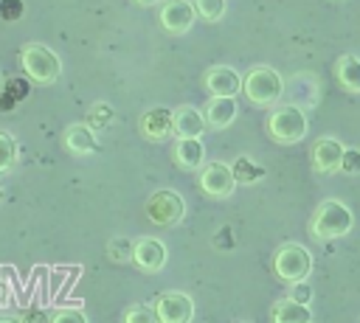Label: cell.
<instances>
[{
    "instance_id": "16",
    "label": "cell",
    "mask_w": 360,
    "mask_h": 323,
    "mask_svg": "<svg viewBox=\"0 0 360 323\" xmlns=\"http://www.w3.org/2000/svg\"><path fill=\"white\" fill-rule=\"evenodd\" d=\"M65 149L70 154H93L98 149V138L93 132V126L84 121V124H70L65 129Z\"/></svg>"
},
{
    "instance_id": "14",
    "label": "cell",
    "mask_w": 360,
    "mask_h": 323,
    "mask_svg": "<svg viewBox=\"0 0 360 323\" xmlns=\"http://www.w3.org/2000/svg\"><path fill=\"white\" fill-rule=\"evenodd\" d=\"M236 112H239V107H236V98L233 95H211L208 104H205V110H202L205 124L214 132L228 129L236 121Z\"/></svg>"
},
{
    "instance_id": "15",
    "label": "cell",
    "mask_w": 360,
    "mask_h": 323,
    "mask_svg": "<svg viewBox=\"0 0 360 323\" xmlns=\"http://www.w3.org/2000/svg\"><path fill=\"white\" fill-rule=\"evenodd\" d=\"M172 154H174V163L186 171H200L205 166V146L200 138H177Z\"/></svg>"
},
{
    "instance_id": "19",
    "label": "cell",
    "mask_w": 360,
    "mask_h": 323,
    "mask_svg": "<svg viewBox=\"0 0 360 323\" xmlns=\"http://www.w3.org/2000/svg\"><path fill=\"white\" fill-rule=\"evenodd\" d=\"M335 76L340 81L343 90L349 93H360V56L354 53H343L335 65Z\"/></svg>"
},
{
    "instance_id": "35",
    "label": "cell",
    "mask_w": 360,
    "mask_h": 323,
    "mask_svg": "<svg viewBox=\"0 0 360 323\" xmlns=\"http://www.w3.org/2000/svg\"><path fill=\"white\" fill-rule=\"evenodd\" d=\"M0 199H3V185H0Z\"/></svg>"
},
{
    "instance_id": "11",
    "label": "cell",
    "mask_w": 360,
    "mask_h": 323,
    "mask_svg": "<svg viewBox=\"0 0 360 323\" xmlns=\"http://www.w3.org/2000/svg\"><path fill=\"white\" fill-rule=\"evenodd\" d=\"M138 129L149 140H163V138L174 135V110H169V107H152V110H146L141 115V121H138Z\"/></svg>"
},
{
    "instance_id": "31",
    "label": "cell",
    "mask_w": 360,
    "mask_h": 323,
    "mask_svg": "<svg viewBox=\"0 0 360 323\" xmlns=\"http://www.w3.org/2000/svg\"><path fill=\"white\" fill-rule=\"evenodd\" d=\"M20 320H22V323H51L42 309H25V312L20 315Z\"/></svg>"
},
{
    "instance_id": "20",
    "label": "cell",
    "mask_w": 360,
    "mask_h": 323,
    "mask_svg": "<svg viewBox=\"0 0 360 323\" xmlns=\"http://www.w3.org/2000/svg\"><path fill=\"white\" fill-rule=\"evenodd\" d=\"M231 171H233L236 183H242V185H253V183H259L264 177V166L250 160V157H245V154L231 163Z\"/></svg>"
},
{
    "instance_id": "13",
    "label": "cell",
    "mask_w": 360,
    "mask_h": 323,
    "mask_svg": "<svg viewBox=\"0 0 360 323\" xmlns=\"http://www.w3.org/2000/svg\"><path fill=\"white\" fill-rule=\"evenodd\" d=\"M242 81H245V76H239L228 65H214L205 70V90L211 95H236V93H242Z\"/></svg>"
},
{
    "instance_id": "32",
    "label": "cell",
    "mask_w": 360,
    "mask_h": 323,
    "mask_svg": "<svg viewBox=\"0 0 360 323\" xmlns=\"http://www.w3.org/2000/svg\"><path fill=\"white\" fill-rule=\"evenodd\" d=\"M14 107H17V98L8 95L6 90H0V112H11Z\"/></svg>"
},
{
    "instance_id": "36",
    "label": "cell",
    "mask_w": 360,
    "mask_h": 323,
    "mask_svg": "<svg viewBox=\"0 0 360 323\" xmlns=\"http://www.w3.org/2000/svg\"><path fill=\"white\" fill-rule=\"evenodd\" d=\"M0 87H3V73H0Z\"/></svg>"
},
{
    "instance_id": "18",
    "label": "cell",
    "mask_w": 360,
    "mask_h": 323,
    "mask_svg": "<svg viewBox=\"0 0 360 323\" xmlns=\"http://www.w3.org/2000/svg\"><path fill=\"white\" fill-rule=\"evenodd\" d=\"M273 323H312V309L309 303H298L292 298H281L270 309Z\"/></svg>"
},
{
    "instance_id": "25",
    "label": "cell",
    "mask_w": 360,
    "mask_h": 323,
    "mask_svg": "<svg viewBox=\"0 0 360 323\" xmlns=\"http://www.w3.org/2000/svg\"><path fill=\"white\" fill-rule=\"evenodd\" d=\"M194 6H197V14L208 22H217L225 14V0H194Z\"/></svg>"
},
{
    "instance_id": "17",
    "label": "cell",
    "mask_w": 360,
    "mask_h": 323,
    "mask_svg": "<svg viewBox=\"0 0 360 323\" xmlns=\"http://www.w3.org/2000/svg\"><path fill=\"white\" fill-rule=\"evenodd\" d=\"M205 129H208L205 115L197 107L183 104V107L174 110V135L177 138H200Z\"/></svg>"
},
{
    "instance_id": "3",
    "label": "cell",
    "mask_w": 360,
    "mask_h": 323,
    "mask_svg": "<svg viewBox=\"0 0 360 323\" xmlns=\"http://www.w3.org/2000/svg\"><path fill=\"white\" fill-rule=\"evenodd\" d=\"M20 62H22L25 76L31 81H37V84H53L59 79V73H62L59 56L42 42H28L20 51Z\"/></svg>"
},
{
    "instance_id": "1",
    "label": "cell",
    "mask_w": 360,
    "mask_h": 323,
    "mask_svg": "<svg viewBox=\"0 0 360 323\" xmlns=\"http://www.w3.org/2000/svg\"><path fill=\"white\" fill-rule=\"evenodd\" d=\"M352 225H354V216L340 199H323L309 219V233L318 242H332V239L346 236Z\"/></svg>"
},
{
    "instance_id": "9",
    "label": "cell",
    "mask_w": 360,
    "mask_h": 323,
    "mask_svg": "<svg viewBox=\"0 0 360 323\" xmlns=\"http://www.w3.org/2000/svg\"><path fill=\"white\" fill-rule=\"evenodd\" d=\"M158 17L169 34H186L197 20V6L188 0H163Z\"/></svg>"
},
{
    "instance_id": "28",
    "label": "cell",
    "mask_w": 360,
    "mask_h": 323,
    "mask_svg": "<svg viewBox=\"0 0 360 323\" xmlns=\"http://www.w3.org/2000/svg\"><path fill=\"white\" fill-rule=\"evenodd\" d=\"M3 90L8 93V95H14L17 101H22L28 93H31V84L25 81V79H20V76H14V79H8V81H3Z\"/></svg>"
},
{
    "instance_id": "27",
    "label": "cell",
    "mask_w": 360,
    "mask_h": 323,
    "mask_svg": "<svg viewBox=\"0 0 360 323\" xmlns=\"http://www.w3.org/2000/svg\"><path fill=\"white\" fill-rule=\"evenodd\" d=\"M340 171H343V174H360V149H357V146H349V149L343 152Z\"/></svg>"
},
{
    "instance_id": "12",
    "label": "cell",
    "mask_w": 360,
    "mask_h": 323,
    "mask_svg": "<svg viewBox=\"0 0 360 323\" xmlns=\"http://www.w3.org/2000/svg\"><path fill=\"white\" fill-rule=\"evenodd\" d=\"M343 152L346 146L338 140V138H318L312 143V169L321 171V174H332V171H340V160H343Z\"/></svg>"
},
{
    "instance_id": "6",
    "label": "cell",
    "mask_w": 360,
    "mask_h": 323,
    "mask_svg": "<svg viewBox=\"0 0 360 323\" xmlns=\"http://www.w3.org/2000/svg\"><path fill=\"white\" fill-rule=\"evenodd\" d=\"M186 213V205H183V197L172 188H160L155 191L149 199H146V216L160 225V228H169V225H177Z\"/></svg>"
},
{
    "instance_id": "10",
    "label": "cell",
    "mask_w": 360,
    "mask_h": 323,
    "mask_svg": "<svg viewBox=\"0 0 360 323\" xmlns=\"http://www.w3.org/2000/svg\"><path fill=\"white\" fill-rule=\"evenodd\" d=\"M132 261L143 272H160L166 264V244L155 236H141V239H135Z\"/></svg>"
},
{
    "instance_id": "24",
    "label": "cell",
    "mask_w": 360,
    "mask_h": 323,
    "mask_svg": "<svg viewBox=\"0 0 360 323\" xmlns=\"http://www.w3.org/2000/svg\"><path fill=\"white\" fill-rule=\"evenodd\" d=\"M124 323H158V315H155V306L149 303H135L124 312Z\"/></svg>"
},
{
    "instance_id": "30",
    "label": "cell",
    "mask_w": 360,
    "mask_h": 323,
    "mask_svg": "<svg viewBox=\"0 0 360 323\" xmlns=\"http://www.w3.org/2000/svg\"><path fill=\"white\" fill-rule=\"evenodd\" d=\"M287 298H292V301H298V303H309V301H312V286H307V281H295Z\"/></svg>"
},
{
    "instance_id": "29",
    "label": "cell",
    "mask_w": 360,
    "mask_h": 323,
    "mask_svg": "<svg viewBox=\"0 0 360 323\" xmlns=\"http://www.w3.org/2000/svg\"><path fill=\"white\" fill-rule=\"evenodd\" d=\"M3 20H20L22 17V0H0Z\"/></svg>"
},
{
    "instance_id": "21",
    "label": "cell",
    "mask_w": 360,
    "mask_h": 323,
    "mask_svg": "<svg viewBox=\"0 0 360 323\" xmlns=\"http://www.w3.org/2000/svg\"><path fill=\"white\" fill-rule=\"evenodd\" d=\"M112 118H115V112H112V107H110L107 101L93 104V107H90V112H87V124H90L93 129H104Z\"/></svg>"
},
{
    "instance_id": "8",
    "label": "cell",
    "mask_w": 360,
    "mask_h": 323,
    "mask_svg": "<svg viewBox=\"0 0 360 323\" xmlns=\"http://www.w3.org/2000/svg\"><path fill=\"white\" fill-rule=\"evenodd\" d=\"M158 323H191L194 317V301L186 292H163L152 303Z\"/></svg>"
},
{
    "instance_id": "7",
    "label": "cell",
    "mask_w": 360,
    "mask_h": 323,
    "mask_svg": "<svg viewBox=\"0 0 360 323\" xmlns=\"http://www.w3.org/2000/svg\"><path fill=\"white\" fill-rule=\"evenodd\" d=\"M200 188H202L208 197H214V199H225V197L233 194L236 177H233V171H231L228 163L211 160V163H205V166L200 169Z\"/></svg>"
},
{
    "instance_id": "34",
    "label": "cell",
    "mask_w": 360,
    "mask_h": 323,
    "mask_svg": "<svg viewBox=\"0 0 360 323\" xmlns=\"http://www.w3.org/2000/svg\"><path fill=\"white\" fill-rule=\"evenodd\" d=\"M0 323H22L20 317H0Z\"/></svg>"
},
{
    "instance_id": "2",
    "label": "cell",
    "mask_w": 360,
    "mask_h": 323,
    "mask_svg": "<svg viewBox=\"0 0 360 323\" xmlns=\"http://www.w3.org/2000/svg\"><path fill=\"white\" fill-rule=\"evenodd\" d=\"M242 93H245V98H248L250 104H256V107H270V104H276V101L281 98V93H284V79H281L273 67L256 65V67H250V70L245 73Z\"/></svg>"
},
{
    "instance_id": "22",
    "label": "cell",
    "mask_w": 360,
    "mask_h": 323,
    "mask_svg": "<svg viewBox=\"0 0 360 323\" xmlns=\"http://www.w3.org/2000/svg\"><path fill=\"white\" fill-rule=\"evenodd\" d=\"M132 253H135V242H132V239L115 236V239L107 242V256H110L112 261H127V258H132Z\"/></svg>"
},
{
    "instance_id": "33",
    "label": "cell",
    "mask_w": 360,
    "mask_h": 323,
    "mask_svg": "<svg viewBox=\"0 0 360 323\" xmlns=\"http://www.w3.org/2000/svg\"><path fill=\"white\" fill-rule=\"evenodd\" d=\"M138 6H143V8H149V6H155V3H160V0H135Z\"/></svg>"
},
{
    "instance_id": "26",
    "label": "cell",
    "mask_w": 360,
    "mask_h": 323,
    "mask_svg": "<svg viewBox=\"0 0 360 323\" xmlns=\"http://www.w3.org/2000/svg\"><path fill=\"white\" fill-rule=\"evenodd\" d=\"M51 323H87V315L82 309H76V306H62V309H56Z\"/></svg>"
},
{
    "instance_id": "5",
    "label": "cell",
    "mask_w": 360,
    "mask_h": 323,
    "mask_svg": "<svg viewBox=\"0 0 360 323\" xmlns=\"http://www.w3.org/2000/svg\"><path fill=\"white\" fill-rule=\"evenodd\" d=\"M273 272L287 281V284H295V281H307V275L312 272V256L307 247L301 244H281L273 256Z\"/></svg>"
},
{
    "instance_id": "23",
    "label": "cell",
    "mask_w": 360,
    "mask_h": 323,
    "mask_svg": "<svg viewBox=\"0 0 360 323\" xmlns=\"http://www.w3.org/2000/svg\"><path fill=\"white\" fill-rule=\"evenodd\" d=\"M17 163V140L8 132H0V171H8Z\"/></svg>"
},
{
    "instance_id": "4",
    "label": "cell",
    "mask_w": 360,
    "mask_h": 323,
    "mask_svg": "<svg viewBox=\"0 0 360 323\" xmlns=\"http://www.w3.org/2000/svg\"><path fill=\"white\" fill-rule=\"evenodd\" d=\"M309 129V121H307V112L295 104H287V107H276L270 115H267V132L276 143H298Z\"/></svg>"
}]
</instances>
